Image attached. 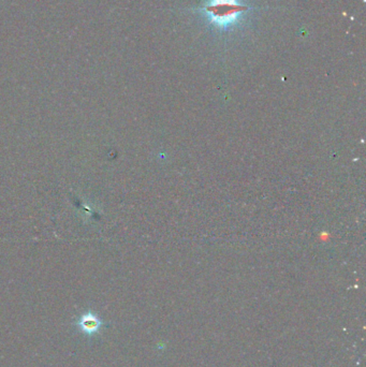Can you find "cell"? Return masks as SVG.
I'll list each match as a JSON object with an SVG mask.
<instances>
[{
  "label": "cell",
  "mask_w": 366,
  "mask_h": 367,
  "mask_svg": "<svg viewBox=\"0 0 366 367\" xmlns=\"http://www.w3.org/2000/svg\"><path fill=\"white\" fill-rule=\"evenodd\" d=\"M246 9L247 7L242 6L237 0H208L204 7L207 18L219 28L233 25Z\"/></svg>",
  "instance_id": "6da1fadb"
},
{
  "label": "cell",
  "mask_w": 366,
  "mask_h": 367,
  "mask_svg": "<svg viewBox=\"0 0 366 367\" xmlns=\"http://www.w3.org/2000/svg\"><path fill=\"white\" fill-rule=\"evenodd\" d=\"M78 325L84 333L92 335L99 331L102 325V321L92 312L84 313L78 322Z\"/></svg>",
  "instance_id": "7a4b0ae2"
}]
</instances>
